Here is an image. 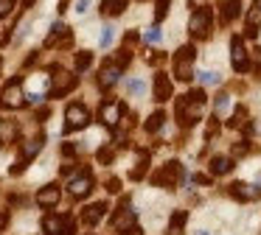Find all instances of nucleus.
<instances>
[{
    "mask_svg": "<svg viewBox=\"0 0 261 235\" xmlns=\"http://www.w3.org/2000/svg\"><path fill=\"white\" fill-rule=\"evenodd\" d=\"M113 229L118 235H141V227H138V218H135V210H129V201H121L118 213L113 218Z\"/></svg>",
    "mask_w": 261,
    "mask_h": 235,
    "instance_id": "f257e3e1",
    "label": "nucleus"
},
{
    "mask_svg": "<svg viewBox=\"0 0 261 235\" xmlns=\"http://www.w3.org/2000/svg\"><path fill=\"white\" fill-rule=\"evenodd\" d=\"M174 112H177V123H180V126H191V123L199 121V115H202V104L194 101L191 95H182V98H177Z\"/></svg>",
    "mask_w": 261,
    "mask_h": 235,
    "instance_id": "f03ea898",
    "label": "nucleus"
},
{
    "mask_svg": "<svg viewBox=\"0 0 261 235\" xmlns=\"http://www.w3.org/2000/svg\"><path fill=\"white\" fill-rule=\"evenodd\" d=\"M174 76L180 81H191V76H194V48L191 45H182L174 53Z\"/></svg>",
    "mask_w": 261,
    "mask_h": 235,
    "instance_id": "7ed1b4c3",
    "label": "nucleus"
},
{
    "mask_svg": "<svg viewBox=\"0 0 261 235\" xmlns=\"http://www.w3.org/2000/svg\"><path fill=\"white\" fill-rule=\"evenodd\" d=\"M42 232L45 235H73L76 221H73V216H45L42 218Z\"/></svg>",
    "mask_w": 261,
    "mask_h": 235,
    "instance_id": "20e7f679",
    "label": "nucleus"
},
{
    "mask_svg": "<svg viewBox=\"0 0 261 235\" xmlns=\"http://www.w3.org/2000/svg\"><path fill=\"white\" fill-rule=\"evenodd\" d=\"M42 143H45V134H37L34 140H25L23 149H20V160L12 165V173H23V171H25V165H29V162L34 160L37 154H40Z\"/></svg>",
    "mask_w": 261,
    "mask_h": 235,
    "instance_id": "39448f33",
    "label": "nucleus"
},
{
    "mask_svg": "<svg viewBox=\"0 0 261 235\" xmlns=\"http://www.w3.org/2000/svg\"><path fill=\"white\" fill-rule=\"evenodd\" d=\"M25 104V95H23V81L20 78H12L6 84V90L0 93V106L3 109H20Z\"/></svg>",
    "mask_w": 261,
    "mask_h": 235,
    "instance_id": "423d86ee",
    "label": "nucleus"
},
{
    "mask_svg": "<svg viewBox=\"0 0 261 235\" xmlns=\"http://www.w3.org/2000/svg\"><path fill=\"white\" fill-rule=\"evenodd\" d=\"M211 22H214V11L211 9H197L191 14V37L194 39H208L211 37Z\"/></svg>",
    "mask_w": 261,
    "mask_h": 235,
    "instance_id": "0eeeda50",
    "label": "nucleus"
},
{
    "mask_svg": "<svg viewBox=\"0 0 261 235\" xmlns=\"http://www.w3.org/2000/svg\"><path fill=\"white\" fill-rule=\"evenodd\" d=\"M180 177H182V165L171 160L152 177V185H158V188H174V185L180 182Z\"/></svg>",
    "mask_w": 261,
    "mask_h": 235,
    "instance_id": "6e6552de",
    "label": "nucleus"
},
{
    "mask_svg": "<svg viewBox=\"0 0 261 235\" xmlns=\"http://www.w3.org/2000/svg\"><path fill=\"white\" fill-rule=\"evenodd\" d=\"M65 132H76V129H85L90 123V112H87L85 104H70L65 109Z\"/></svg>",
    "mask_w": 261,
    "mask_h": 235,
    "instance_id": "1a4fd4ad",
    "label": "nucleus"
},
{
    "mask_svg": "<svg viewBox=\"0 0 261 235\" xmlns=\"http://www.w3.org/2000/svg\"><path fill=\"white\" fill-rule=\"evenodd\" d=\"M51 70L57 73V76H54V84H51V98H65V95L76 87L79 78H76L73 73H68V70H59V67H51Z\"/></svg>",
    "mask_w": 261,
    "mask_h": 235,
    "instance_id": "9d476101",
    "label": "nucleus"
},
{
    "mask_svg": "<svg viewBox=\"0 0 261 235\" xmlns=\"http://www.w3.org/2000/svg\"><path fill=\"white\" fill-rule=\"evenodd\" d=\"M121 115H124V104L121 101H104L101 109H98V118H101V123L107 129H115L121 121Z\"/></svg>",
    "mask_w": 261,
    "mask_h": 235,
    "instance_id": "9b49d317",
    "label": "nucleus"
},
{
    "mask_svg": "<svg viewBox=\"0 0 261 235\" xmlns=\"http://www.w3.org/2000/svg\"><path fill=\"white\" fill-rule=\"evenodd\" d=\"M230 65L236 73H244L250 67V59H247V50H244V42L239 37L230 39Z\"/></svg>",
    "mask_w": 261,
    "mask_h": 235,
    "instance_id": "f8f14e48",
    "label": "nucleus"
},
{
    "mask_svg": "<svg viewBox=\"0 0 261 235\" xmlns=\"http://www.w3.org/2000/svg\"><path fill=\"white\" fill-rule=\"evenodd\" d=\"M70 48V28L65 22H57L51 25V34L45 37V48Z\"/></svg>",
    "mask_w": 261,
    "mask_h": 235,
    "instance_id": "ddd939ff",
    "label": "nucleus"
},
{
    "mask_svg": "<svg viewBox=\"0 0 261 235\" xmlns=\"http://www.w3.org/2000/svg\"><path fill=\"white\" fill-rule=\"evenodd\" d=\"M68 190H70V196H76V199H85V196L93 190V173L90 171H82L76 179H70Z\"/></svg>",
    "mask_w": 261,
    "mask_h": 235,
    "instance_id": "4468645a",
    "label": "nucleus"
},
{
    "mask_svg": "<svg viewBox=\"0 0 261 235\" xmlns=\"http://www.w3.org/2000/svg\"><path fill=\"white\" fill-rule=\"evenodd\" d=\"M118 78H121V65H118V62H107V65L101 67V73H98V87L110 90Z\"/></svg>",
    "mask_w": 261,
    "mask_h": 235,
    "instance_id": "2eb2a0df",
    "label": "nucleus"
},
{
    "mask_svg": "<svg viewBox=\"0 0 261 235\" xmlns=\"http://www.w3.org/2000/svg\"><path fill=\"white\" fill-rule=\"evenodd\" d=\"M258 193H261V190L255 188V185H247V182H233L230 185V196H233V199H239V201H255V199H258Z\"/></svg>",
    "mask_w": 261,
    "mask_h": 235,
    "instance_id": "dca6fc26",
    "label": "nucleus"
},
{
    "mask_svg": "<svg viewBox=\"0 0 261 235\" xmlns=\"http://www.w3.org/2000/svg\"><path fill=\"white\" fill-rule=\"evenodd\" d=\"M104 213H107V201H96V204H90V207L82 210V221L93 227V224H98L104 218Z\"/></svg>",
    "mask_w": 261,
    "mask_h": 235,
    "instance_id": "f3484780",
    "label": "nucleus"
},
{
    "mask_svg": "<svg viewBox=\"0 0 261 235\" xmlns=\"http://www.w3.org/2000/svg\"><path fill=\"white\" fill-rule=\"evenodd\" d=\"M37 204L40 207H57L59 204V185H45L37 193Z\"/></svg>",
    "mask_w": 261,
    "mask_h": 235,
    "instance_id": "a211bd4d",
    "label": "nucleus"
},
{
    "mask_svg": "<svg viewBox=\"0 0 261 235\" xmlns=\"http://www.w3.org/2000/svg\"><path fill=\"white\" fill-rule=\"evenodd\" d=\"M171 98V81L166 73H158L154 76V101H169Z\"/></svg>",
    "mask_w": 261,
    "mask_h": 235,
    "instance_id": "6ab92c4d",
    "label": "nucleus"
},
{
    "mask_svg": "<svg viewBox=\"0 0 261 235\" xmlns=\"http://www.w3.org/2000/svg\"><path fill=\"white\" fill-rule=\"evenodd\" d=\"M258 25H261V0H255L253 9H250V14H247L244 34H247V37H255V34H258Z\"/></svg>",
    "mask_w": 261,
    "mask_h": 235,
    "instance_id": "aec40b11",
    "label": "nucleus"
},
{
    "mask_svg": "<svg viewBox=\"0 0 261 235\" xmlns=\"http://www.w3.org/2000/svg\"><path fill=\"white\" fill-rule=\"evenodd\" d=\"M239 6H242V0H225V3H222V9H219V22L222 25H227V22L239 14Z\"/></svg>",
    "mask_w": 261,
    "mask_h": 235,
    "instance_id": "412c9836",
    "label": "nucleus"
},
{
    "mask_svg": "<svg viewBox=\"0 0 261 235\" xmlns=\"http://www.w3.org/2000/svg\"><path fill=\"white\" fill-rule=\"evenodd\" d=\"M230 168H233L230 157H214L211 160V173L214 177H225V173H230Z\"/></svg>",
    "mask_w": 261,
    "mask_h": 235,
    "instance_id": "4be33fe9",
    "label": "nucleus"
},
{
    "mask_svg": "<svg viewBox=\"0 0 261 235\" xmlns=\"http://www.w3.org/2000/svg\"><path fill=\"white\" fill-rule=\"evenodd\" d=\"M124 9H126V0H101V14L118 17Z\"/></svg>",
    "mask_w": 261,
    "mask_h": 235,
    "instance_id": "5701e85b",
    "label": "nucleus"
},
{
    "mask_svg": "<svg viewBox=\"0 0 261 235\" xmlns=\"http://www.w3.org/2000/svg\"><path fill=\"white\" fill-rule=\"evenodd\" d=\"M186 218H188L186 210H177L174 216H171V221H169V235H180V232H182V224H186Z\"/></svg>",
    "mask_w": 261,
    "mask_h": 235,
    "instance_id": "b1692460",
    "label": "nucleus"
},
{
    "mask_svg": "<svg viewBox=\"0 0 261 235\" xmlns=\"http://www.w3.org/2000/svg\"><path fill=\"white\" fill-rule=\"evenodd\" d=\"M227 126H230V129H247V109L239 106V109L233 112V118L227 121Z\"/></svg>",
    "mask_w": 261,
    "mask_h": 235,
    "instance_id": "393cba45",
    "label": "nucleus"
},
{
    "mask_svg": "<svg viewBox=\"0 0 261 235\" xmlns=\"http://www.w3.org/2000/svg\"><path fill=\"white\" fill-rule=\"evenodd\" d=\"M14 134H17V126H14V123H0V143L3 145L12 143Z\"/></svg>",
    "mask_w": 261,
    "mask_h": 235,
    "instance_id": "a878e982",
    "label": "nucleus"
},
{
    "mask_svg": "<svg viewBox=\"0 0 261 235\" xmlns=\"http://www.w3.org/2000/svg\"><path fill=\"white\" fill-rule=\"evenodd\" d=\"M90 65H93V53H90V50H82V53H76V70H87Z\"/></svg>",
    "mask_w": 261,
    "mask_h": 235,
    "instance_id": "bb28decb",
    "label": "nucleus"
},
{
    "mask_svg": "<svg viewBox=\"0 0 261 235\" xmlns=\"http://www.w3.org/2000/svg\"><path fill=\"white\" fill-rule=\"evenodd\" d=\"M113 37H115V28L113 25H104L101 28V37H98V45H101V48H110V45H113Z\"/></svg>",
    "mask_w": 261,
    "mask_h": 235,
    "instance_id": "cd10ccee",
    "label": "nucleus"
},
{
    "mask_svg": "<svg viewBox=\"0 0 261 235\" xmlns=\"http://www.w3.org/2000/svg\"><path fill=\"white\" fill-rule=\"evenodd\" d=\"M163 121H166V115H163V112H154V115L146 121V132H158V129L163 126Z\"/></svg>",
    "mask_w": 261,
    "mask_h": 235,
    "instance_id": "c85d7f7f",
    "label": "nucleus"
},
{
    "mask_svg": "<svg viewBox=\"0 0 261 235\" xmlns=\"http://www.w3.org/2000/svg\"><path fill=\"white\" fill-rule=\"evenodd\" d=\"M197 78H199L202 84H219V81H222V76H219V73H214V70H202Z\"/></svg>",
    "mask_w": 261,
    "mask_h": 235,
    "instance_id": "c756f323",
    "label": "nucleus"
},
{
    "mask_svg": "<svg viewBox=\"0 0 261 235\" xmlns=\"http://www.w3.org/2000/svg\"><path fill=\"white\" fill-rule=\"evenodd\" d=\"M169 14V0H158V6H154V20H163V17Z\"/></svg>",
    "mask_w": 261,
    "mask_h": 235,
    "instance_id": "7c9ffc66",
    "label": "nucleus"
},
{
    "mask_svg": "<svg viewBox=\"0 0 261 235\" xmlns=\"http://www.w3.org/2000/svg\"><path fill=\"white\" fill-rule=\"evenodd\" d=\"M14 6H17V0H0V20L12 14V11H14Z\"/></svg>",
    "mask_w": 261,
    "mask_h": 235,
    "instance_id": "2f4dec72",
    "label": "nucleus"
},
{
    "mask_svg": "<svg viewBox=\"0 0 261 235\" xmlns=\"http://www.w3.org/2000/svg\"><path fill=\"white\" fill-rule=\"evenodd\" d=\"M143 39H146V45H149V42L154 45V42H160V39H163V34H160V28H158V25H154V28H149V31L143 34Z\"/></svg>",
    "mask_w": 261,
    "mask_h": 235,
    "instance_id": "473e14b6",
    "label": "nucleus"
},
{
    "mask_svg": "<svg viewBox=\"0 0 261 235\" xmlns=\"http://www.w3.org/2000/svg\"><path fill=\"white\" fill-rule=\"evenodd\" d=\"M227 104H230V95H227V93H219V95H216V112H225L227 109Z\"/></svg>",
    "mask_w": 261,
    "mask_h": 235,
    "instance_id": "72a5a7b5",
    "label": "nucleus"
},
{
    "mask_svg": "<svg viewBox=\"0 0 261 235\" xmlns=\"http://www.w3.org/2000/svg\"><path fill=\"white\" fill-rule=\"evenodd\" d=\"M126 90H129L132 95H143V81H138V78H132V81H126Z\"/></svg>",
    "mask_w": 261,
    "mask_h": 235,
    "instance_id": "f704fd0d",
    "label": "nucleus"
},
{
    "mask_svg": "<svg viewBox=\"0 0 261 235\" xmlns=\"http://www.w3.org/2000/svg\"><path fill=\"white\" fill-rule=\"evenodd\" d=\"M115 62H118L121 67H124V65H129V62H132V50H129V48H126V45H124V50H121V53L115 56Z\"/></svg>",
    "mask_w": 261,
    "mask_h": 235,
    "instance_id": "c9c22d12",
    "label": "nucleus"
},
{
    "mask_svg": "<svg viewBox=\"0 0 261 235\" xmlns=\"http://www.w3.org/2000/svg\"><path fill=\"white\" fill-rule=\"evenodd\" d=\"M216 132H219V123H216V115H214V118H211V121H208V126H205V137L211 140V137H214Z\"/></svg>",
    "mask_w": 261,
    "mask_h": 235,
    "instance_id": "e433bc0d",
    "label": "nucleus"
},
{
    "mask_svg": "<svg viewBox=\"0 0 261 235\" xmlns=\"http://www.w3.org/2000/svg\"><path fill=\"white\" fill-rule=\"evenodd\" d=\"M247 151H250L247 140H239V143L233 145V154H236V157H244V154H247Z\"/></svg>",
    "mask_w": 261,
    "mask_h": 235,
    "instance_id": "4c0bfd02",
    "label": "nucleus"
},
{
    "mask_svg": "<svg viewBox=\"0 0 261 235\" xmlns=\"http://www.w3.org/2000/svg\"><path fill=\"white\" fill-rule=\"evenodd\" d=\"M143 171H146V160H141V162H138V168L129 173V177H132V179H141V177H143Z\"/></svg>",
    "mask_w": 261,
    "mask_h": 235,
    "instance_id": "58836bf2",
    "label": "nucleus"
},
{
    "mask_svg": "<svg viewBox=\"0 0 261 235\" xmlns=\"http://www.w3.org/2000/svg\"><path fill=\"white\" fill-rule=\"evenodd\" d=\"M113 160V149H101L98 151V162H110Z\"/></svg>",
    "mask_w": 261,
    "mask_h": 235,
    "instance_id": "ea45409f",
    "label": "nucleus"
},
{
    "mask_svg": "<svg viewBox=\"0 0 261 235\" xmlns=\"http://www.w3.org/2000/svg\"><path fill=\"white\" fill-rule=\"evenodd\" d=\"M107 190H110V193H118V190H121V182H118V179H110V182H107Z\"/></svg>",
    "mask_w": 261,
    "mask_h": 235,
    "instance_id": "a19ab883",
    "label": "nucleus"
},
{
    "mask_svg": "<svg viewBox=\"0 0 261 235\" xmlns=\"http://www.w3.org/2000/svg\"><path fill=\"white\" fill-rule=\"evenodd\" d=\"M87 9H90V0H79V3H76V14H85Z\"/></svg>",
    "mask_w": 261,
    "mask_h": 235,
    "instance_id": "79ce46f5",
    "label": "nucleus"
},
{
    "mask_svg": "<svg viewBox=\"0 0 261 235\" xmlns=\"http://www.w3.org/2000/svg\"><path fill=\"white\" fill-rule=\"evenodd\" d=\"M188 95H191L194 101H199V104H205V93H202V90H191Z\"/></svg>",
    "mask_w": 261,
    "mask_h": 235,
    "instance_id": "37998d69",
    "label": "nucleus"
},
{
    "mask_svg": "<svg viewBox=\"0 0 261 235\" xmlns=\"http://www.w3.org/2000/svg\"><path fill=\"white\" fill-rule=\"evenodd\" d=\"M62 154H65V157H73V154H76V145H73V143H65V145H62Z\"/></svg>",
    "mask_w": 261,
    "mask_h": 235,
    "instance_id": "c03bdc74",
    "label": "nucleus"
},
{
    "mask_svg": "<svg viewBox=\"0 0 261 235\" xmlns=\"http://www.w3.org/2000/svg\"><path fill=\"white\" fill-rule=\"evenodd\" d=\"M138 42V34L135 31H126V37H124V45H135Z\"/></svg>",
    "mask_w": 261,
    "mask_h": 235,
    "instance_id": "a18cd8bd",
    "label": "nucleus"
},
{
    "mask_svg": "<svg viewBox=\"0 0 261 235\" xmlns=\"http://www.w3.org/2000/svg\"><path fill=\"white\" fill-rule=\"evenodd\" d=\"M9 39H12V31H0V48H3V45H6Z\"/></svg>",
    "mask_w": 261,
    "mask_h": 235,
    "instance_id": "49530a36",
    "label": "nucleus"
},
{
    "mask_svg": "<svg viewBox=\"0 0 261 235\" xmlns=\"http://www.w3.org/2000/svg\"><path fill=\"white\" fill-rule=\"evenodd\" d=\"M6 224H9V213H6V210H0V229L6 227Z\"/></svg>",
    "mask_w": 261,
    "mask_h": 235,
    "instance_id": "de8ad7c7",
    "label": "nucleus"
},
{
    "mask_svg": "<svg viewBox=\"0 0 261 235\" xmlns=\"http://www.w3.org/2000/svg\"><path fill=\"white\" fill-rule=\"evenodd\" d=\"M149 62H152V65H160V62H166V56H163V53H154Z\"/></svg>",
    "mask_w": 261,
    "mask_h": 235,
    "instance_id": "09e8293b",
    "label": "nucleus"
},
{
    "mask_svg": "<svg viewBox=\"0 0 261 235\" xmlns=\"http://www.w3.org/2000/svg\"><path fill=\"white\" fill-rule=\"evenodd\" d=\"M68 6H70V0H59V14H62V11H68Z\"/></svg>",
    "mask_w": 261,
    "mask_h": 235,
    "instance_id": "8fccbe9b",
    "label": "nucleus"
},
{
    "mask_svg": "<svg viewBox=\"0 0 261 235\" xmlns=\"http://www.w3.org/2000/svg\"><path fill=\"white\" fill-rule=\"evenodd\" d=\"M0 123H3V121H0Z\"/></svg>",
    "mask_w": 261,
    "mask_h": 235,
    "instance_id": "3c124183",
    "label": "nucleus"
}]
</instances>
